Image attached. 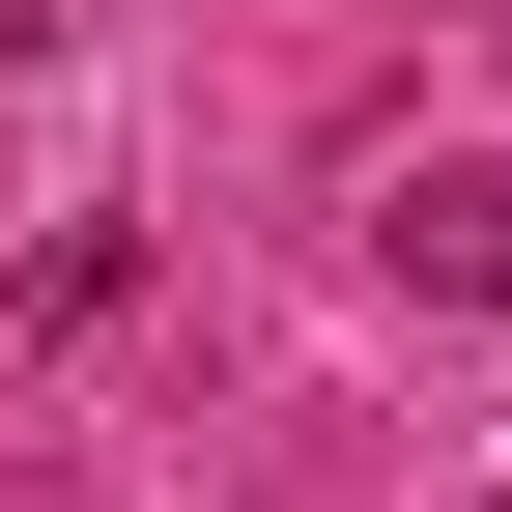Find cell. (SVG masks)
Wrapping results in <instances>:
<instances>
[{
	"label": "cell",
	"mask_w": 512,
	"mask_h": 512,
	"mask_svg": "<svg viewBox=\"0 0 512 512\" xmlns=\"http://www.w3.org/2000/svg\"><path fill=\"white\" fill-rule=\"evenodd\" d=\"M370 256H399L427 313H484V285H512V171H484V143H399V171H370Z\"/></svg>",
	"instance_id": "1"
},
{
	"label": "cell",
	"mask_w": 512,
	"mask_h": 512,
	"mask_svg": "<svg viewBox=\"0 0 512 512\" xmlns=\"http://www.w3.org/2000/svg\"><path fill=\"white\" fill-rule=\"evenodd\" d=\"M114 313H143V228H114V200H86V228H29V285H0V342H114Z\"/></svg>",
	"instance_id": "2"
},
{
	"label": "cell",
	"mask_w": 512,
	"mask_h": 512,
	"mask_svg": "<svg viewBox=\"0 0 512 512\" xmlns=\"http://www.w3.org/2000/svg\"><path fill=\"white\" fill-rule=\"evenodd\" d=\"M484 512H512V484H484Z\"/></svg>",
	"instance_id": "3"
}]
</instances>
